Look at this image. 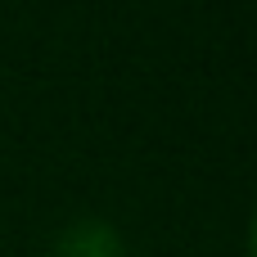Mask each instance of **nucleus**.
I'll return each mask as SVG.
<instances>
[{
  "label": "nucleus",
  "mask_w": 257,
  "mask_h": 257,
  "mask_svg": "<svg viewBox=\"0 0 257 257\" xmlns=\"http://www.w3.org/2000/svg\"><path fill=\"white\" fill-rule=\"evenodd\" d=\"M248 257H257V208H253V221H248Z\"/></svg>",
  "instance_id": "2"
},
{
  "label": "nucleus",
  "mask_w": 257,
  "mask_h": 257,
  "mask_svg": "<svg viewBox=\"0 0 257 257\" xmlns=\"http://www.w3.org/2000/svg\"><path fill=\"white\" fill-rule=\"evenodd\" d=\"M50 257H126V239L104 217H77L59 230L50 244Z\"/></svg>",
  "instance_id": "1"
}]
</instances>
